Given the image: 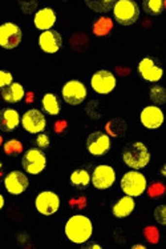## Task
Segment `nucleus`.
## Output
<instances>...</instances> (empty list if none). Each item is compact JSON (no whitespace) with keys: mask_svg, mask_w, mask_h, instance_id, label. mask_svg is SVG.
Returning <instances> with one entry per match:
<instances>
[{"mask_svg":"<svg viewBox=\"0 0 166 249\" xmlns=\"http://www.w3.org/2000/svg\"><path fill=\"white\" fill-rule=\"evenodd\" d=\"M66 236L75 244H84L91 239L93 233V225L92 221L86 216L76 214L68 220L64 228Z\"/></svg>","mask_w":166,"mask_h":249,"instance_id":"obj_1","label":"nucleus"},{"mask_svg":"<svg viewBox=\"0 0 166 249\" xmlns=\"http://www.w3.org/2000/svg\"><path fill=\"white\" fill-rule=\"evenodd\" d=\"M122 160L128 167L140 169L146 167L150 161V153L144 142H132L128 144L122 151Z\"/></svg>","mask_w":166,"mask_h":249,"instance_id":"obj_2","label":"nucleus"},{"mask_svg":"<svg viewBox=\"0 0 166 249\" xmlns=\"http://www.w3.org/2000/svg\"><path fill=\"white\" fill-rule=\"evenodd\" d=\"M113 15L122 26H132L140 19V8L132 0H118L113 5Z\"/></svg>","mask_w":166,"mask_h":249,"instance_id":"obj_3","label":"nucleus"},{"mask_svg":"<svg viewBox=\"0 0 166 249\" xmlns=\"http://www.w3.org/2000/svg\"><path fill=\"white\" fill-rule=\"evenodd\" d=\"M146 178L142 173L137 171L126 172L121 178V189L124 191L126 196L137 197L145 192L146 189Z\"/></svg>","mask_w":166,"mask_h":249,"instance_id":"obj_4","label":"nucleus"},{"mask_svg":"<svg viewBox=\"0 0 166 249\" xmlns=\"http://www.w3.org/2000/svg\"><path fill=\"white\" fill-rule=\"evenodd\" d=\"M21 164L25 171L31 175H37L44 171L47 165V158L44 153L37 148H31L24 153Z\"/></svg>","mask_w":166,"mask_h":249,"instance_id":"obj_5","label":"nucleus"},{"mask_svg":"<svg viewBox=\"0 0 166 249\" xmlns=\"http://www.w3.org/2000/svg\"><path fill=\"white\" fill-rule=\"evenodd\" d=\"M21 34L20 27L14 23H4L0 26V47L5 50H14L20 44Z\"/></svg>","mask_w":166,"mask_h":249,"instance_id":"obj_6","label":"nucleus"},{"mask_svg":"<svg viewBox=\"0 0 166 249\" xmlns=\"http://www.w3.org/2000/svg\"><path fill=\"white\" fill-rule=\"evenodd\" d=\"M91 86L96 93L108 95L116 88V77L109 71L101 70L93 73L91 79Z\"/></svg>","mask_w":166,"mask_h":249,"instance_id":"obj_7","label":"nucleus"},{"mask_svg":"<svg viewBox=\"0 0 166 249\" xmlns=\"http://www.w3.org/2000/svg\"><path fill=\"white\" fill-rule=\"evenodd\" d=\"M35 207L39 213L50 216V214L56 213L59 211V208H60V198L55 192L44 191V192L37 195V197L35 200Z\"/></svg>","mask_w":166,"mask_h":249,"instance_id":"obj_8","label":"nucleus"},{"mask_svg":"<svg viewBox=\"0 0 166 249\" xmlns=\"http://www.w3.org/2000/svg\"><path fill=\"white\" fill-rule=\"evenodd\" d=\"M92 183L97 189H108L116 181V172L111 165H99L92 175Z\"/></svg>","mask_w":166,"mask_h":249,"instance_id":"obj_9","label":"nucleus"},{"mask_svg":"<svg viewBox=\"0 0 166 249\" xmlns=\"http://www.w3.org/2000/svg\"><path fill=\"white\" fill-rule=\"evenodd\" d=\"M63 97L68 104L79 106L86 97V88L79 80H71L63 87Z\"/></svg>","mask_w":166,"mask_h":249,"instance_id":"obj_10","label":"nucleus"},{"mask_svg":"<svg viewBox=\"0 0 166 249\" xmlns=\"http://www.w3.org/2000/svg\"><path fill=\"white\" fill-rule=\"evenodd\" d=\"M109 148H111V138L106 133L93 132L86 139V149L95 156L104 155L109 151Z\"/></svg>","mask_w":166,"mask_h":249,"instance_id":"obj_11","label":"nucleus"},{"mask_svg":"<svg viewBox=\"0 0 166 249\" xmlns=\"http://www.w3.org/2000/svg\"><path fill=\"white\" fill-rule=\"evenodd\" d=\"M21 124L27 132L30 133H39L44 131L46 128V117L37 109H30L27 111L21 117Z\"/></svg>","mask_w":166,"mask_h":249,"instance_id":"obj_12","label":"nucleus"},{"mask_svg":"<svg viewBox=\"0 0 166 249\" xmlns=\"http://www.w3.org/2000/svg\"><path fill=\"white\" fill-rule=\"evenodd\" d=\"M28 184H30L28 178L25 176L24 173L19 172V171H12L4 178L5 189L11 195L23 194L25 189L28 188Z\"/></svg>","mask_w":166,"mask_h":249,"instance_id":"obj_13","label":"nucleus"},{"mask_svg":"<svg viewBox=\"0 0 166 249\" xmlns=\"http://www.w3.org/2000/svg\"><path fill=\"white\" fill-rule=\"evenodd\" d=\"M141 123L142 125L149 129H157L162 125L164 123V113L156 106H149L142 109L141 112Z\"/></svg>","mask_w":166,"mask_h":249,"instance_id":"obj_14","label":"nucleus"},{"mask_svg":"<svg viewBox=\"0 0 166 249\" xmlns=\"http://www.w3.org/2000/svg\"><path fill=\"white\" fill-rule=\"evenodd\" d=\"M39 44L41 50L47 53H55L60 50L63 39L57 31H44L39 37Z\"/></svg>","mask_w":166,"mask_h":249,"instance_id":"obj_15","label":"nucleus"},{"mask_svg":"<svg viewBox=\"0 0 166 249\" xmlns=\"http://www.w3.org/2000/svg\"><path fill=\"white\" fill-rule=\"evenodd\" d=\"M138 72L146 82L157 83L162 77V70L160 67H157L154 64V61L149 59V57H145V59H142L140 61Z\"/></svg>","mask_w":166,"mask_h":249,"instance_id":"obj_16","label":"nucleus"},{"mask_svg":"<svg viewBox=\"0 0 166 249\" xmlns=\"http://www.w3.org/2000/svg\"><path fill=\"white\" fill-rule=\"evenodd\" d=\"M20 123V116L15 109L12 108H4L0 111V129L3 132H11L14 131Z\"/></svg>","mask_w":166,"mask_h":249,"instance_id":"obj_17","label":"nucleus"},{"mask_svg":"<svg viewBox=\"0 0 166 249\" xmlns=\"http://www.w3.org/2000/svg\"><path fill=\"white\" fill-rule=\"evenodd\" d=\"M33 23L37 30L50 31L56 23V14L52 8H41L36 12Z\"/></svg>","mask_w":166,"mask_h":249,"instance_id":"obj_18","label":"nucleus"},{"mask_svg":"<svg viewBox=\"0 0 166 249\" xmlns=\"http://www.w3.org/2000/svg\"><path fill=\"white\" fill-rule=\"evenodd\" d=\"M24 88L19 83H11L10 86L1 88L0 95L7 103H17L24 97Z\"/></svg>","mask_w":166,"mask_h":249,"instance_id":"obj_19","label":"nucleus"},{"mask_svg":"<svg viewBox=\"0 0 166 249\" xmlns=\"http://www.w3.org/2000/svg\"><path fill=\"white\" fill-rule=\"evenodd\" d=\"M134 207H136V203H134L133 197H131V196H124V197H121L120 200L113 205L112 212H113V214H115L116 217L122 219V217L129 216V214L134 211Z\"/></svg>","mask_w":166,"mask_h":249,"instance_id":"obj_20","label":"nucleus"},{"mask_svg":"<svg viewBox=\"0 0 166 249\" xmlns=\"http://www.w3.org/2000/svg\"><path fill=\"white\" fill-rule=\"evenodd\" d=\"M92 30H93V34L96 36H106L113 30V21H112L111 18L102 16L93 23Z\"/></svg>","mask_w":166,"mask_h":249,"instance_id":"obj_21","label":"nucleus"},{"mask_svg":"<svg viewBox=\"0 0 166 249\" xmlns=\"http://www.w3.org/2000/svg\"><path fill=\"white\" fill-rule=\"evenodd\" d=\"M43 108L47 113H50L52 116H56L60 113V103L57 100V97L53 93H47L43 97Z\"/></svg>","mask_w":166,"mask_h":249,"instance_id":"obj_22","label":"nucleus"},{"mask_svg":"<svg viewBox=\"0 0 166 249\" xmlns=\"http://www.w3.org/2000/svg\"><path fill=\"white\" fill-rule=\"evenodd\" d=\"M71 183L75 187H86L91 183V175L85 169H77L71 175Z\"/></svg>","mask_w":166,"mask_h":249,"instance_id":"obj_23","label":"nucleus"},{"mask_svg":"<svg viewBox=\"0 0 166 249\" xmlns=\"http://www.w3.org/2000/svg\"><path fill=\"white\" fill-rule=\"evenodd\" d=\"M165 0H145L144 1V10L149 15H160L165 8Z\"/></svg>","mask_w":166,"mask_h":249,"instance_id":"obj_24","label":"nucleus"},{"mask_svg":"<svg viewBox=\"0 0 166 249\" xmlns=\"http://www.w3.org/2000/svg\"><path fill=\"white\" fill-rule=\"evenodd\" d=\"M85 3L91 10L96 11V12H108L115 5V1H112V0H101V1H89L88 0Z\"/></svg>","mask_w":166,"mask_h":249,"instance_id":"obj_25","label":"nucleus"},{"mask_svg":"<svg viewBox=\"0 0 166 249\" xmlns=\"http://www.w3.org/2000/svg\"><path fill=\"white\" fill-rule=\"evenodd\" d=\"M4 152L8 156H16L23 152V144L17 140H10L4 144Z\"/></svg>","mask_w":166,"mask_h":249,"instance_id":"obj_26","label":"nucleus"},{"mask_svg":"<svg viewBox=\"0 0 166 249\" xmlns=\"http://www.w3.org/2000/svg\"><path fill=\"white\" fill-rule=\"evenodd\" d=\"M165 89L161 86L153 87L150 89V99L157 104H164L165 103Z\"/></svg>","mask_w":166,"mask_h":249,"instance_id":"obj_27","label":"nucleus"},{"mask_svg":"<svg viewBox=\"0 0 166 249\" xmlns=\"http://www.w3.org/2000/svg\"><path fill=\"white\" fill-rule=\"evenodd\" d=\"M154 217H156V221L161 224V225H165L166 224V207L165 205H160L157 207L156 211H154Z\"/></svg>","mask_w":166,"mask_h":249,"instance_id":"obj_28","label":"nucleus"},{"mask_svg":"<svg viewBox=\"0 0 166 249\" xmlns=\"http://www.w3.org/2000/svg\"><path fill=\"white\" fill-rule=\"evenodd\" d=\"M12 75L10 72L7 71H0V88H4V87L10 86L12 83Z\"/></svg>","mask_w":166,"mask_h":249,"instance_id":"obj_29","label":"nucleus"},{"mask_svg":"<svg viewBox=\"0 0 166 249\" xmlns=\"http://www.w3.org/2000/svg\"><path fill=\"white\" fill-rule=\"evenodd\" d=\"M36 144L40 148H48V145H50V138H48V135H40V136H37Z\"/></svg>","mask_w":166,"mask_h":249,"instance_id":"obj_30","label":"nucleus"},{"mask_svg":"<svg viewBox=\"0 0 166 249\" xmlns=\"http://www.w3.org/2000/svg\"><path fill=\"white\" fill-rule=\"evenodd\" d=\"M3 207H4V197L0 195V209L3 208Z\"/></svg>","mask_w":166,"mask_h":249,"instance_id":"obj_31","label":"nucleus"},{"mask_svg":"<svg viewBox=\"0 0 166 249\" xmlns=\"http://www.w3.org/2000/svg\"><path fill=\"white\" fill-rule=\"evenodd\" d=\"M132 248L133 249H145V245H133V247H132Z\"/></svg>","mask_w":166,"mask_h":249,"instance_id":"obj_32","label":"nucleus"},{"mask_svg":"<svg viewBox=\"0 0 166 249\" xmlns=\"http://www.w3.org/2000/svg\"><path fill=\"white\" fill-rule=\"evenodd\" d=\"M0 175H1V163H0Z\"/></svg>","mask_w":166,"mask_h":249,"instance_id":"obj_33","label":"nucleus"}]
</instances>
